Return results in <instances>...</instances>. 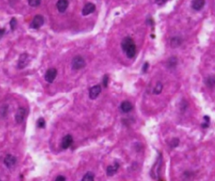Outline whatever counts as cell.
Segmentation results:
<instances>
[{
  "label": "cell",
  "mask_w": 215,
  "mask_h": 181,
  "mask_svg": "<svg viewBox=\"0 0 215 181\" xmlns=\"http://www.w3.org/2000/svg\"><path fill=\"white\" fill-rule=\"evenodd\" d=\"M121 47L129 58H133L135 56L136 46L131 37L127 36L125 38H124L121 42Z\"/></svg>",
  "instance_id": "1"
},
{
  "label": "cell",
  "mask_w": 215,
  "mask_h": 181,
  "mask_svg": "<svg viewBox=\"0 0 215 181\" xmlns=\"http://www.w3.org/2000/svg\"><path fill=\"white\" fill-rule=\"evenodd\" d=\"M86 66V62L81 56H76L72 61V67L73 70H80Z\"/></svg>",
  "instance_id": "2"
},
{
  "label": "cell",
  "mask_w": 215,
  "mask_h": 181,
  "mask_svg": "<svg viewBox=\"0 0 215 181\" xmlns=\"http://www.w3.org/2000/svg\"><path fill=\"white\" fill-rule=\"evenodd\" d=\"M44 23H45L44 17L40 15H37L32 19V21L30 23V27L31 29H34V30H38V29H40L44 24Z\"/></svg>",
  "instance_id": "3"
},
{
  "label": "cell",
  "mask_w": 215,
  "mask_h": 181,
  "mask_svg": "<svg viewBox=\"0 0 215 181\" xmlns=\"http://www.w3.org/2000/svg\"><path fill=\"white\" fill-rule=\"evenodd\" d=\"M30 62V57L27 53H23L20 55V57L19 58L18 61V67L19 69H23L24 67L28 66V64Z\"/></svg>",
  "instance_id": "4"
},
{
  "label": "cell",
  "mask_w": 215,
  "mask_h": 181,
  "mask_svg": "<svg viewBox=\"0 0 215 181\" xmlns=\"http://www.w3.org/2000/svg\"><path fill=\"white\" fill-rule=\"evenodd\" d=\"M17 163V157H15L12 154H7L4 159H3V163L8 169H12Z\"/></svg>",
  "instance_id": "5"
},
{
  "label": "cell",
  "mask_w": 215,
  "mask_h": 181,
  "mask_svg": "<svg viewBox=\"0 0 215 181\" xmlns=\"http://www.w3.org/2000/svg\"><path fill=\"white\" fill-rule=\"evenodd\" d=\"M57 76V70L56 68H49V69L46 71L45 74V81L49 83V84H51L53 83L54 80L56 79Z\"/></svg>",
  "instance_id": "6"
},
{
  "label": "cell",
  "mask_w": 215,
  "mask_h": 181,
  "mask_svg": "<svg viewBox=\"0 0 215 181\" xmlns=\"http://www.w3.org/2000/svg\"><path fill=\"white\" fill-rule=\"evenodd\" d=\"M26 116V110L23 107H19L15 114V121L18 124H21L24 121Z\"/></svg>",
  "instance_id": "7"
},
{
  "label": "cell",
  "mask_w": 215,
  "mask_h": 181,
  "mask_svg": "<svg viewBox=\"0 0 215 181\" xmlns=\"http://www.w3.org/2000/svg\"><path fill=\"white\" fill-rule=\"evenodd\" d=\"M96 9L95 4L93 3H87L84 5L83 9L82 10V14L83 16H87L91 14H93Z\"/></svg>",
  "instance_id": "8"
},
{
  "label": "cell",
  "mask_w": 215,
  "mask_h": 181,
  "mask_svg": "<svg viewBox=\"0 0 215 181\" xmlns=\"http://www.w3.org/2000/svg\"><path fill=\"white\" fill-rule=\"evenodd\" d=\"M101 90H102V88H101V85H95V86H93V87H92L91 88H90L89 90V98L91 99V100H95L97 97L99 96V94H100V93H101Z\"/></svg>",
  "instance_id": "9"
},
{
  "label": "cell",
  "mask_w": 215,
  "mask_h": 181,
  "mask_svg": "<svg viewBox=\"0 0 215 181\" xmlns=\"http://www.w3.org/2000/svg\"><path fill=\"white\" fill-rule=\"evenodd\" d=\"M69 5L68 0H58L57 3V8L60 13L66 12Z\"/></svg>",
  "instance_id": "10"
},
{
  "label": "cell",
  "mask_w": 215,
  "mask_h": 181,
  "mask_svg": "<svg viewBox=\"0 0 215 181\" xmlns=\"http://www.w3.org/2000/svg\"><path fill=\"white\" fill-rule=\"evenodd\" d=\"M73 142V138L71 135H66L62 138L61 141V148L63 149H67V148L72 144Z\"/></svg>",
  "instance_id": "11"
},
{
  "label": "cell",
  "mask_w": 215,
  "mask_h": 181,
  "mask_svg": "<svg viewBox=\"0 0 215 181\" xmlns=\"http://www.w3.org/2000/svg\"><path fill=\"white\" fill-rule=\"evenodd\" d=\"M205 5V0H192V8L196 10L199 11L203 9Z\"/></svg>",
  "instance_id": "12"
},
{
  "label": "cell",
  "mask_w": 215,
  "mask_h": 181,
  "mask_svg": "<svg viewBox=\"0 0 215 181\" xmlns=\"http://www.w3.org/2000/svg\"><path fill=\"white\" fill-rule=\"evenodd\" d=\"M119 168H120V164L118 163H115L114 165H109L107 168V170H106L108 176H113V175H115Z\"/></svg>",
  "instance_id": "13"
},
{
  "label": "cell",
  "mask_w": 215,
  "mask_h": 181,
  "mask_svg": "<svg viewBox=\"0 0 215 181\" xmlns=\"http://www.w3.org/2000/svg\"><path fill=\"white\" fill-rule=\"evenodd\" d=\"M132 109H133V106L129 101H124L120 105V110L123 113H128V112L131 111Z\"/></svg>",
  "instance_id": "14"
},
{
  "label": "cell",
  "mask_w": 215,
  "mask_h": 181,
  "mask_svg": "<svg viewBox=\"0 0 215 181\" xmlns=\"http://www.w3.org/2000/svg\"><path fill=\"white\" fill-rule=\"evenodd\" d=\"M182 40L181 37H179V36H175V37H172V38L171 39V41H170L171 46L172 48L179 47L180 45H182Z\"/></svg>",
  "instance_id": "15"
},
{
  "label": "cell",
  "mask_w": 215,
  "mask_h": 181,
  "mask_svg": "<svg viewBox=\"0 0 215 181\" xmlns=\"http://www.w3.org/2000/svg\"><path fill=\"white\" fill-rule=\"evenodd\" d=\"M167 65L168 68H171H171H175L176 67V65H177V58H176V57H171V58H170L168 59Z\"/></svg>",
  "instance_id": "16"
},
{
  "label": "cell",
  "mask_w": 215,
  "mask_h": 181,
  "mask_svg": "<svg viewBox=\"0 0 215 181\" xmlns=\"http://www.w3.org/2000/svg\"><path fill=\"white\" fill-rule=\"evenodd\" d=\"M9 112V106L7 104H4L0 107V115L2 117H6Z\"/></svg>",
  "instance_id": "17"
},
{
  "label": "cell",
  "mask_w": 215,
  "mask_h": 181,
  "mask_svg": "<svg viewBox=\"0 0 215 181\" xmlns=\"http://www.w3.org/2000/svg\"><path fill=\"white\" fill-rule=\"evenodd\" d=\"M161 164V157H159L158 159H157V161H156L155 164H154V167H153V169H157L155 173V176H154V178H157V177H158L159 169H160V168H161V166H160Z\"/></svg>",
  "instance_id": "18"
},
{
  "label": "cell",
  "mask_w": 215,
  "mask_h": 181,
  "mask_svg": "<svg viewBox=\"0 0 215 181\" xmlns=\"http://www.w3.org/2000/svg\"><path fill=\"white\" fill-rule=\"evenodd\" d=\"M162 88H163V85L161 84V82H157V84L155 85V88L153 90V93L155 94H160L162 91Z\"/></svg>",
  "instance_id": "19"
},
{
  "label": "cell",
  "mask_w": 215,
  "mask_h": 181,
  "mask_svg": "<svg viewBox=\"0 0 215 181\" xmlns=\"http://www.w3.org/2000/svg\"><path fill=\"white\" fill-rule=\"evenodd\" d=\"M82 181H93L94 180V174L93 172H87L84 175L82 179Z\"/></svg>",
  "instance_id": "20"
},
{
  "label": "cell",
  "mask_w": 215,
  "mask_h": 181,
  "mask_svg": "<svg viewBox=\"0 0 215 181\" xmlns=\"http://www.w3.org/2000/svg\"><path fill=\"white\" fill-rule=\"evenodd\" d=\"M205 84H206V85L208 87L213 88L215 84L214 78H213V77H209V78H207L206 80H205Z\"/></svg>",
  "instance_id": "21"
},
{
  "label": "cell",
  "mask_w": 215,
  "mask_h": 181,
  "mask_svg": "<svg viewBox=\"0 0 215 181\" xmlns=\"http://www.w3.org/2000/svg\"><path fill=\"white\" fill-rule=\"evenodd\" d=\"M41 3V0H28V3L30 7H33V8H36V7H38Z\"/></svg>",
  "instance_id": "22"
},
{
  "label": "cell",
  "mask_w": 215,
  "mask_h": 181,
  "mask_svg": "<svg viewBox=\"0 0 215 181\" xmlns=\"http://www.w3.org/2000/svg\"><path fill=\"white\" fill-rule=\"evenodd\" d=\"M17 24H18V22H17V19L15 18H12L10 19V22H9V25H10V29L11 30H14L17 28Z\"/></svg>",
  "instance_id": "23"
},
{
  "label": "cell",
  "mask_w": 215,
  "mask_h": 181,
  "mask_svg": "<svg viewBox=\"0 0 215 181\" xmlns=\"http://www.w3.org/2000/svg\"><path fill=\"white\" fill-rule=\"evenodd\" d=\"M37 127L39 128H45V121L44 118H40L37 121Z\"/></svg>",
  "instance_id": "24"
},
{
  "label": "cell",
  "mask_w": 215,
  "mask_h": 181,
  "mask_svg": "<svg viewBox=\"0 0 215 181\" xmlns=\"http://www.w3.org/2000/svg\"><path fill=\"white\" fill-rule=\"evenodd\" d=\"M179 142H180L179 139H178V138H173V139H172V140H171V143H170L171 148H176V147H177V146L179 145Z\"/></svg>",
  "instance_id": "25"
},
{
  "label": "cell",
  "mask_w": 215,
  "mask_h": 181,
  "mask_svg": "<svg viewBox=\"0 0 215 181\" xmlns=\"http://www.w3.org/2000/svg\"><path fill=\"white\" fill-rule=\"evenodd\" d=\"M103 86L105 88L108 87V76L106 74V75L103 76Z\"/></svg>",
  "instance_id": "26"
},
{
  "label": "cell",
  "mask_w": 215,
  "mask_h": 181,
  "mask_svg": "<svg viewBox=\"0 0 215 181\" xmlns=\"http://www.w3.org/2000/svg\"><path fill=\"white\" fill-rule=\"evenodd\" d=\"M168 0H155V2L156 4H158V5H162V4H164V3H166L167 2Z\"/></svg>",
  "instance_id": "27"
},
{
  "label": "cell",
  "mask_w": 215,
  "mask_h": 181,
  "mask_svg": "<svg viewBox=\"0 0 215 181\" xmlns=\"http://www.w3.org/2000/svg\"><path fill=\"white\" fill-rule=\"evenodd\" d=\"M148 68H149V63H148V62H145V63L144 64L143 68H142V71H143V72H146V71L148 70Z\"/></svg>",
  "instance_id": "28"
},
{
  "label": "cell",
  "mask_w": 215,
  "mask_h": 181,
  "mask_svg": "<svg viewBox=\"0 0 215 181\" xmlns=\"http://www.w3.org/2000/svg\"><path fill=\"white\" fill-rule=\"evenodd\" d=\"M66 180V178L64 176H57V179H56V181H65Z\"/></svg>",
  "instance_id": "29"
},
{
  "label": "cell",
  "mask_w": 215,
  "mask_h": 181,
  "mask_svg": "<svg viewBox=\"0 0 215 181\" xmlns=\"http://www.w3.org/2000/svg\"><path fill=\"white\" fill-rule=\"evenodd\" d=\"M147 24H150V25H151V26H153V25H154V21H153L152 19L148 18V19H147Z\"/></svg>",
  "instance_id": "30"
},
{
  "label": "cell",
  "mask_w": 215,
  "mask_h": 181,
  "mask_svg": "<svg viewBox=\"0 0 215 181\" xmlns=\"http://www.w3.org/2000/svg\"><path fill=\"white\" fill-rule=\"evenodd\" d=\"M5 33V29L4 28H0V37L3 36Z\"/></svg>",
  "instance_id": "31"
},
{
  "label": "cell",
  "mask_w": 215,
  "mask_h": 181,
  "mask_svg": "<svg viewBox=\"0 0 215 181\" xmlns=\"http://www.w3.org/2000/svg\"><path fill=\"white\" fill-rule=\"evenodd\" d=\"M202 127H203V128H208V127H209V123L206 122L205 124H202Z\"/></svg>",
  "instance_id": "32"
},
{
  "label": "cell",
  "mask_w": 215,
  "mask_h": 181,
  "mask_svg": "<svg viewBox=\"0 0 215 181\" xmlns=\"http://www.w3.org/2000/svg\"><path fill=\"white\" fill-rule=\"evenodd\" d=\"M203 118H204V120H205V121H206V122L209 123V121H210L209 119H210V118H209V116H207V115H205V116H204V117H203Z\"/></svg>",
  "instance_id": "33"
}]
</instances>
